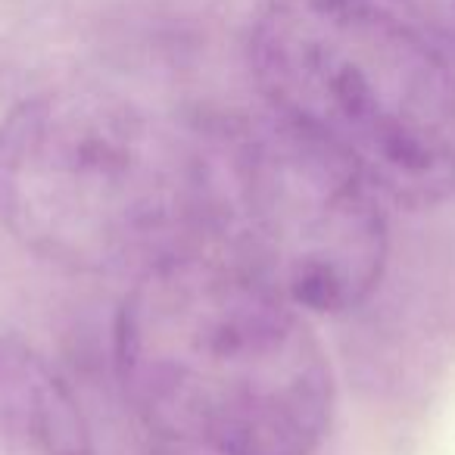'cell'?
Instances as JSON below:
<instances>
[{
    "instance_id": "obj_1",
    "label": "cell",
    "mask_w": 455,
    "mask_h": 455,
    "mask_svg": "<svg viewBox=\"0 0 455 455\" xmlns=\"http://www.w3.org/2000/svg\"><path fill=\"white\" fill-rule=\"evenodd\" d=\"M113 362L134 415L188 455H315L334 418L306 312L209 247L134 275Z\"/></svg>"
},
{
    "instance_id": "obj_2",
    "label": "cell",
    "mask_w": 455,
    "mask_h": 455,
    "mask_svg": "<svg viewBox=\"0 0 455 455\" xmlns=\"http://www.w3.org/2000/svg\"><path fill=\"white\" fill-rule=\"evenodd\" d=\"M0 228L78 275H140L206 247L200 125L103 88H51L0 119Z\"/></svg>"
},
{
    "instance_id": "obj_3",
    "label": "cell",
    "mask_w": 455,
    "mask_h": 455,
    "mask_svg": "<svg viewBox=\"0 0 455 455\" xmlns=\"http://www.w3.org/2000/svg\"><path fill=\"white\" fill-rule=\"evenodd\" d=\"M247 63L275 116L411 209L455 196V72L378 0H266Z\"/></svg>"
},
{
    "instance_id": "obj_4",
    "label": "cell",
    "mask_w": 455,
    "mask_h": 455,
    "mask_svg": "<svg viewBox=\"0 0 455 455\" xmlns=\"http://www.w3.org/2000/svg\"><path fill=\"white\" fill-rule=\"evenodd\" d=\"M206 241L306 315H343L390 259L384 196L268 109L200 125Z\"/></svg>"
},
{
    "instance_id": "obj_5",
    "label": "cell",
    "mask_w": 455,
    "mask_h": 455,
    "mask_svg": "<svg viewBox=\"0 0 455 455\" xmlns=\"http://www.w3.org/2000/svg\"><path fill=\"white\" fill-rule=\"evenodd\" d=\"M0 455H97L69 380L13 334H0Z\"/></svg>"
},
{
    "instance_id": "obj_6",
    "label": "cell",
    "mask_w": 455,
    "mask_h": 455,
    "mask_svg": "<svg viewBox=\"0 0 455 455\" xmlns=\"http://www.w3.org/2000/svg\"><path fill=\"white\" fill-rule=\"evenodd\" d=\"M403 16L455 63V0H393Z\"/></svg>"
}]
</instances>
